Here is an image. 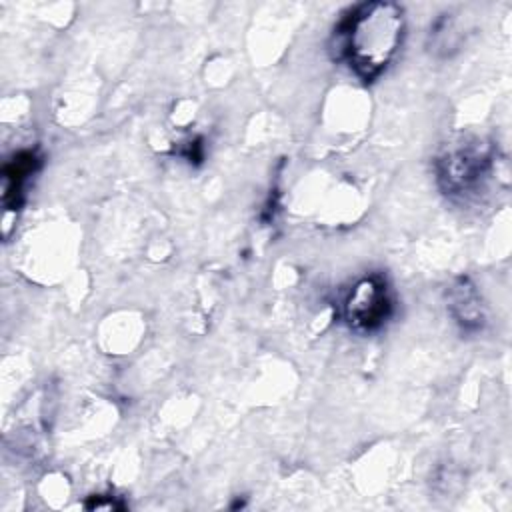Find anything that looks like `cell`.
<instances>
[{"label":"cell","instance_id":"7a4b0ae2","mask_svg":"<svg viewBox=\"0 0 512 512\" xmlns=\"http://www.w3.org/2000/svg\"><path fill=\"white\" fill-rule=\"evenodd\" d=\"M438 190L456 204L476 202L498 172V150L478 134L448 138L432 160Z\"/></svg>","mask_w":512,"mask_h":512},{"label":"cell","instance_id":"277c9868","mask_svg":"<svg viewBox=\"0 0 512 512\" xmlns=\"http://www.w3.org/2000/svg\"><path fill=\"white\" fill-rule=\"evenodd\" d=\"M446 310L462 334H478L488 322L482 294L468 276H456L446 288Z\"/></svg>","mask_w":512,"mask_h":512},{"label":"cell","instance_id":"5b68a950","mask_svg":"<svg viewBox=\"0 0 512 512\" xmlns=\"http://www.w3.org/2000/svg\"><path fill=\"white\" fill-rule=\"evenodd\" d=\"M40 164H42V156L38 154V150H32V148L20 150L10 160H6L2 170V178H4L2 200L6 210H16L22 204L30 178L40 170Z\"/></svg>","mask_w":512,"mask_h":512},{"label":"cell","instance_id":"6da1fadb","mask_svg":"<svg viewBox=\"0 0 512 512\" xmlns=\"http://www.w3.org/2000/svg\"><path fill=\"white\" fill-rule=\"evenodd\" d=\"M406 38V12L388 0L350 6L334 24L330 56L364 84L376 82L394 62Z\"/></svg>","mask_w":512,"mask_h":512},{"label":"cell","instance_id":"3957f363","mask_svg":"<svg viewBox=\"0 0 512 512\" xmlns=\"http://www.w3.org/2000/svg\"><path fill=\"white\" fill-rule=\"evenodd\" d=\"M396 314V292L384 272L354 278L336 300V318L350 332L368 336L386 328Z\"/></svg>","mask_w":512,"mask_h":512}]
</instances>
